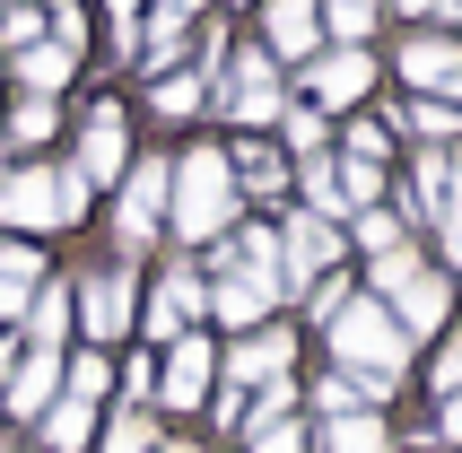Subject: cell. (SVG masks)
<instances>
[{
	"instance_id": "6da1fadb",
	"label": "cell",
	"mask_w": 462,
	"mask_h": 453,
	"mask_svg": "<svg viewBox=\"0 0 462 453\" xmlns=\"http://www.w3.org/2000/svg\"><path fill=\"white\" fill-rule=\"evenodd\" d=\"M183 245H218V226H236V166L227 149H183L175 157V192H166Z\"/></svg>"
},
{
	"instance_id": "7a4b0ae2",
	"label": "cell",
	"mask_w": 462,
	"mask_h": 453,
	"mask_svg": "<svg viewBox=\"0 0 462 453\" xmlns=\"http://www.w3.org/2000/svg\"><path fill=\"white\" fill-rule=\"evenodd\" d=\"M332 357L358 366V375H375V384H393L402 366H411V340H402V323H393L384 297H358V305L332 314Z\"/></svg>"
},
{
	"instance_id": "3957f363",
	"label": "cell",
	"mask_w": 462,
	"mask_h": 453,
	"mask_svg": "<svg viewBox=\"0 0 462 453\" xmlns=\"http://www.w3.org/2000/svg\"><path fill=\"white\" fill-rule=\"evenodd\" d=\"M332 262H340V226H332V218H314V209H306V218L280 226V288H288V297L314 288Z\"/></svg>"
},
{
	"instance_id": "277c9868",
	"label": "cell",
	"mask_w": 462,
	"mask_h": 453,
	"mask_svg": "<svg viewBox=\"0 0 462 453\" xmlns=\"http://www.w3.org/2000/svg\"><path fill=\"white\" fill-rule=\"evenodd\" d=\"M166 192H175V157H149V166H123V245H149L157 218H166Z\"/></svg>"
},
{
	"instance_id": "5b68a950",
	"label": "cell",
	"mask_w": 462,
	"mask_h": 453,
	"mask_svg": "<svg viewBox=\"0 0 462 453\" xmlns=\"http://www.w3.org/2000/svg\"><path fill=\"white\" fill-rule=\"evenodd\" d=\"M0 226H26V236L61 226V183H52V166H18V175H0Z\"/></svg>"
},
{
	"instance_id": "8992f818",
	"label": "cell",
	"mask_w": 462,
	"mask_h": 453,
	"mask_svg": "<svg viewBox=\"0 0 462 453\" xmlns=\"http://www.w3.org/2000/svg\"><path fill=\"white\" fill-rule=\"evenodd\" d=\"M306 88H314V105H323V114H340V105H358L366 88H375V61H366L358 44L314 52V61H306Z\"/></svg>"
},
{
	"instance_id": "52a82bcc",
	"label": "cell",
	"mask_w": 462,
	"mask_h": 453,
	"mask_svg": "<svg viewBox=\"0 0 462 453\" xmlns=\"http://www.w3.org/2000/svg\"><path fill=\"white\" fill-rule=\"evenodd\" d=\"M209 366H218V349H209L201 331H183L175 349H166V375H157V402H166V410H192V402H209Z\"/></svg>"
},
{
	"instance_id": "ba28073f",
	"label": "cell",
	"mask_w": 462,
	"mask_h": 453,
	"mask_svg": "<svg viewBox=\"0 0 462 453\" xmlns=\"http://www.w3.org/2000/svg\"><path fill=\"white\" fill-rule=\"evenodd\" d=\"M192 314H209V288L192 271H166L157 279V297H149V314H140V323H149V340H166V349H175L183 331H192Z\"/></svg>"
},
{
	"instance_id": "9c48e42d",
	"label": "cell",
	"mask_w": 462,
	"mask_h": 453,
	"mask_svg": "<svg viewBox=\"0 0 462 453\" xmlns=\"http://www.w3.org/2000/svg\"><path fill=\"white\" fill-rule=\"evenodd\" d=\"M402 79H411V88H437V105H462V44L411 35V44H402Z\"/></svg>"
},
{
	"instance_id": "30bf717a",
	"label": "cell",
	"mask_w": 462,
	"mask_h": 453,
	"mask_svg": "<svg viewBox=\"0 0 462 453\" xmlns=\"http://www.w3.org/2000/svg\"><path fill=\"white\" fill-rule=\"evenodd\" d=\"M79 183H88V192H97V183H114L123 175V105H97V114H88V131H79Z\"/></svg>"
},
{
	"instance_id": "8fae6325",
	"label": "cell",
	"mask_w": 462,
	"mask_h": 453,
	"mask_svg": "<svg viewBox=\"0 0 462 453\" xmlns=\"http://www.w3.org/2000/svg\"><path fill=\"white\" fill-rule=\"evenodd\" d=\"M288 357H297V349H288V331H271V323H262V331H245V340L218 357V375H227L236 393H245V384H280V366H288Z\"/></svg>"
},
{
	"instance_id": "7c38bea8",
	"label": "cell",
	"mask_w": 462,
	"mask_h": 453,
	"mask_svg": "<svg viewBox=\"0 0 462 453\" xmlns=\"http://www.w3.org/2000/svg\"><path fill=\"white\" fill-rule=\"evenodd\" d=\"M218 105H227L236 123H280V114H288V97H280V79H271V61H262V52H245V61H236V88H227Z\"/></svg>"
},
{
	"instance_id": "4fadbf2b",
	"label": "cell",
	"mask_w": 462,
	"mask_h": 453,
	"mask_svg": "<svg viewBox=\"0 0 462 453\" xmlns=\"http://www.w3.org/2000/svg\"><path fill=\"white\" fill-rule=\"evenodd\" d=\"M0 393H9V410H18V419H44V410L61 402V357H35V349H26L18 366L0 375Z\"/></svg>"
},
{
	"instance_id": "5bb4252c",
	"label": "cell",
	"mask_w": 462,
	"mask_h": 453,
	"mask_svg": "<svg viewBox=\"0 0 462 453\" xmlns=\"http://www.w3.org/2000/svg\"><path fill=\"white\" fill-rule=\"evenodd\" d=\"M70 305H79V323L97 331V340H114V331L131 323V271H97V279H88V288H79Z\"/></svg>"
},
{
	"instance_id": "9a60e30c",
	"label": "cell",
	"mask_w": 462,
	"mask_h": 453,
	"mask_svg": "<svg viewBox=\"0 0 462 453\" xmlns=\"http://www.w3.org/2000/svg\"><path fill=\"white\" fill-rule=\"evenodd\" d=\"M262 26H271V52H288V61H314L323 9H314V0H271V9H262Z\"/></svg>"
},
{
	"instance_id": "2e32d148",
	"label": "cell",
	"mask_w": 462,
	"mask_h": 453,
	"mask_svg": "<svg viewBox=\"0 0 462 453\" xmlns=\"http://www.w3.org/2000/svg\"><path fill=\"white\" fill-rule=\"evenodd\" d=\"M271 297H280L271 279H245V271H227L218 288H209V314H218V323H236V331H254L262 314H271Z\"/></svg>"
},
{
	"instance_id": "e0dca14e",
	"label": "cell",
	"mask_w": 462,
	"mask_h": 453,
	"mask_svg": "<svg viewBox=\"0 0 462 453\" xmlns=\"http://www.w3.org/2000/svg\"><path fill=\"white\" fill-rule=\"evenodd\" d=\"M35 288H44V253L35 245H0V314H9V323H26Z\"/></svg>"
},
{
	"instance_id": "ac0fdd59",
	"label": "cell",
	"mask_w": 462,
	"mask_h": 453,
	"mask_svg": "<svg viewBox=\"0 0 462 453\" xmlns=\"http://www.w3.org/2000/svg\"><path fill=\"white\" fill-rule=\"evenodd\" d=\"M61 331H70V288L44 279L35 305H26V340H35V357H61Z\"/></svg>"
},
{
	"instance_id": "d6986e66",
	"label": "cell",
	"mask_w": 462,
	"mask_h": 453,
	"mask_svg": "<svg viewBox=\"0 0 462 453\" xmlns=\"http://www.w3.org/2000/svg\"><path fill=\"white\" fill-rule=\"evenodd\" d=\"M445 297H454V288H445L437 271H419L411 288H402V305H393V323H402V340H411V331H437V323H445Z\"/></svg>"
},
{
	"instance_id": "ffe728a7",
	"label": "cell",
	"mask_w": 462,
	"mask_h": 453,
	"mask_svg": "<svg viewBox=\"0 0 462 453\" xmlns=\"http://www.w3.org/2000/svg\"><path fill=\"white\" fill-rule=\"evenodd\" d=\"M70 70H79V52H61L52 35H44V44H26V52H18V88H26V97H44V105H52V88H61Z\"/></svg>"
},
{
	"instance_id": "44dd1931",
	"label": "cell",
	"mask_w": 462,
	"mask_h": 453,
	"mask_svg": "<svg viewBox=\"0 0 462 453\" xmlns=\"http://www.w3.org/2000/svg\"><path fill=\"white\" fill-rule=\"evenodd\" d=\"M323 453H393V428L375 410H349V419H323Z\"/></svg>"
},
{
	"instance_id": "7402d4cb",
	"label": "cell",
	"mask_w": 462,
	"mask_h": 453,
	"mask_svg": "<svg viewBox=\"0 0 462 453\" xmlns=\"http://www.w3.org/2000/svg\"><path fill=\"white\" fill-rule=\"evenodd\" d=\"M35 428H44V445H52V453H79V445H88V436H97V410L61 393V402H52L44 419H35Z\"/></svg>"
},
{
	"instance_id": "603a6c76",
	"label": "cell",
	"mask_w": 462,
	"mask_h": 453,
	"mask_svg": "<svg viewBox=\"0 0 462 453\" xmlns=\"http://www.w3.org/2000/svg\"><path fill=\"white\" fill-rule=\"evenodd\" d=\"M61 393H70V402H88V410H97L105 393H114V357H97V349L61 357Z\"/></svg>"
},
{
	"instance_id": "cb8c5ba5",
	"label": "cell",
	"mask_w": 462,
	"mask_h": 453,
	"mask_svg": "<svg viewBox=\"0 0 462 453\" xmlns=\"http://www.w3.org/2000/svg\"><path fill=\"white\" fill-rule=\"evenodd\" d=\"M297 175H306L314 218H340V175H332V157H297Z\"/></svg>"
},
{
	"instance_id": "d4e9b609",
	"label": "cell",
	"mask_w": 462,
	"mask_h": 453,
	"mask_svg": "<svg viewBox=\"0 0 462 453\" xmlns=\"http://www.w3.org/2000/svg\"><path fill=\"white\" fill-rule=\"evenodd\" d=\"M157 436H149V419H140V410H123V419H105L97 428V453H149Z\"/></svg>"
},
{
	"instance_id": "484cf974",
	"label": "cell",
	"mask_w": 462,
	"mask_h": 453,
	"mask_svg": "<svg viewBox=\"0 0 462 453\" xmlns=\"http://www.w3.org/2000/svg\"><path fill=\"white\" fill-rule=\"evenodd\" d=\"M411 279H419V253H411V245H393V253H375V288H366V297H402Z\"/></svg>"
},
{
	"instance_id": "4316f807",
	"label": "cell",
	"mask_w": 462,
	"mask_h": 453,
	"mask_svg": "<svg viewBox=\"0 0 462 453\" xmlns=\"http://www.w3.org/2000/svg\"><path fill=\"white\" fill-rule=\"evenodd\" d=\"M201 88H209V79L201 70H166V79H157V114H192V105H201Z\"/></svg>"
},
{
	"instance_id": "83f0119b",
	"label": "cell",
	"mask_w": 462,
	"mask_h": 453,
	"mask_svg": "<svg viewBox=\"0 0 462 453\" xmlns=\"http://www.w3.org/2000/svg\"><path fill=\"white\" fill-rule=\"evenodd\" d=\"M332 175H340V209H366L375 192H384V166H358V157H349V166H332Z\"/></svg>"
},
{
	"instance_id": "f1b7e54d",
	"label": "cell",
	"mask_w": 462,
	"mask_h": 453,
	"mask_svg": "<svg viewBox=\"0 0 462 453\" xmlns=\"http://www.w3.org/2000/svg\"><path fill=\"white\" fill-rule=\"evenodd\" d=\"M445 262L462 271V149H454V175H445Z\"/></svg>"
},
{
	"instance_id": "f546056e",
	"label": "cell",
	"mask_w": 462,
	"mask_h": 453,
	"mask_svg": "<svg viewBox=\"0 0 462 453\" xmlns=\"http://www.w3.org/2000/svg\"><path fill=\"white\" fill-rule=\"evenodd\" d=\"M0 44H9V52L44 44V9H26V0H9V18H0Z\"/></svg>"
},
{
	"instance_id": "4dcf8cb0",
	"label": "cell",
	"mask_w": 462,
	"mask_h": 453,
	"mask_svg": "<svg viewBox=\"0 0 462 453\" xmlns=\"http://www.w3.org/2000/svg\"><path fill=\"white\" fill-rule=\"evenodd\" d=\"M9 140H18V149H35V140H52V105H44V97H26L18 114H9Z\"/></svg>"
},
{
	"instance_id": "1f68e13d",
	"label": "cell",
	"mask_w": 462,
	"mask_h": 453,
	"mask_svg": "<svg viewBox=\"0 0 462 453\" xmlns=\"http://www.w3.org/2000/svg\"><path fill=\"white\" fill-rule=\"evenodd\" d=\"M445 175H454V157H445V149L419 157V209H445Z\"/></svg>"
},
{
	"instance_id": "d6a6232c",
	"label": "cell",
	"mask_w": 462,
	"mask_h": 453,
	"mask_svg": "<svg viewBox=\"0 0 462 453\" xmlns=\"http://www.w3.org/2000/svg\"><path fill=\"white\" fill-rule=\"evenodd\" d=\"M358 245L366 253H393V245H402V218H393V209H358Z\"/></svg>"
},
{
	"instance_id": "836d02e7",
	"label": "cell",
	"mask_w": 462,
	"mask_h": 453,
	"mask_svg": "<svg viewBox=\"0 0 462 453\" xmlns=\"http://www.w3.org/2000/svg\"><path fill=\"white\" fill-rule=\"evenodd\" d=\"M254 453H306V428H297V419H262V428H254Z\"/></svg>"
},
{
	"instance_id": "e575fe53",
	"label": "cell",
	"mask_w": 462,
	"mask_h": 453,
	"mask_svg": "<svg viewBox=\"0 0 462 453\" xmlns=\"http://www.w3.org/2000/svg\"><path fill=\"white\" fill-rule=\"evenodd\" d=\"M323 18H332V35H349V44H358L366 26H375V0H332Z\"/></svg>"
},
{
	"instance_id": "d590c367",
	"label": "cell",
	"mask_w": 462,
	"mask_h": 453,
	"mask_svg": "<svg viewBox=\"0 0 462 453\" xmlns=\"http://www.w3.org/2000/svg\"><path fill=\"white\" fill-rule=\"evenodd\" d=\"M402 123H411L419 140H454V105H411Z\"/></svg>"
},
{
	"instance_id": "8d00e7d4",
	"label": "cell",
	"mask_w": 462,
	"mask_h": 453,
	"mask_svg": "<svg viewBox=\"0 0 462 453\" xmlns=\"http://www.w3.org/2000/svg\"><path fill=\"white\" fill-rule=\"evenodd\" d=\"M288 149H323V114H314V105H297V114H288Z\"/></svg>"
},
{
	"instance_id": "74e56055",
	"label": "cell",
	"mask_w": 462,
	"mask_h": 453,
	"mask_svg": "<svg viewBox=\"0 0 462 453\" xmlns=\"http://www.w3.org/2000/svg\"><path fill=\"white\" fill-rule=\"evenodd\" d=\"M192 9H201V0H157V9H149V35H183Z\"/></svg>"
},
{
	"instance_id": "f35d334b",
	"label": "cell",
	"mask_w": 462,
	"mask_h": 453,
	"mask_svg": "<svg viewBox=\"0 0 462 453\" xmlns=\"http://www.w3.org/2000/svg\"><path fill=\"white\" fill-rule=\"evenodd\" d=\"M52 183H61V226L88 209V183H79V166H52Z\"/></svg>"
},
{
	"instance_id": "ab89813d",
	"label": "cell",
	"mask_w": 462,
	"mask_h": 453,
	"mask_svg": "<svg viewBox=\"0 0 462 453\" xmlns=\"http://www.w3.org/2000/svg\"><path fill=\"white\" fill-rule=\"evenodd\" d=\"M306 305H314V323H332L340 305H349V288H340V279H314V297H306Z\"/></svg>"
},
{
	"instance_id": "60d3db41",
	"label": "cell",
	"mask_w": 462,
	"mask_h": 453,
	"mask_svg": "<svg viewBox=\"0 0 462 453\" xmlns=\"http://www.w3.org/2000/svg\"><path fill=\"white\" fill-rule=\"evenodd\" d=\"M349 157H358V166H384V131L358 123V131H349Z\"/></svg>"
},
{
	"instance_id": "b9f144b4",
	"label": "cell",
	"mask_w": 462,
	"mask_h": 453,
	"mask_svg": "<svg viewBox=\"0 0 462 453\" xmlns=\"http://www.w3.org/2000/svg\"><path fill=\"white\" fill-rule=\"evenodd\" d=\"M437 384H445V402L462 393V340H445V357H437Z\"/></svg>"
},
{
	"instance_id": "7bdbcfd3",
	"label": "cell",
	"mask_w": 462,
	"mask_h": 453,
	"mask_svg": "<svg viewBox=\"0 0 462 453\" xmlns=\"http://www.w3.org/2000/svg\"><path fill=\"white\" fill-rule=\"evenodd\" d=\"M437 436H454V445H462V393H454V402H445V419H437Z\"/></svg>"
},
{
	"instance_id": "ee69618b",
	"label": "cell",
	"mask_w": 462,
	"mask_h": 453,
	"mask_svg": "<svg viewBox=\"0 0 462 453\" xmlns=\"http://www.w3.org/2000/svg\"><path fill=\"white\" fill-rule=\"evenodd\" d=\"M402 9H411V18H428V9H462V0H402Z\"/></svg>"
},
{
	"instance_id": "f6af8a7d",
	"label": "cell",
	"mask_w": 462,
	"mask_h": 453,
	"mask_svg": "<svg viewBox=\"0 0 462 453\" xmlns=\"http://www.w3.org/2000/svg\"><path fill=\"white\" fill-rule=\"evenodd\" d=\"M105 9H114V18H131V9H140V0H105Z\"/></svg>"
},
{
	"instance_id": "bcb514c9",
	"label": "cell",
	"mask_w": 462,
	"mask_h": 453,
	"mask_svg": "<svg viewBox=\"0 0 462 453\" xmlns=\"http://www.w3.org/2000/svg\"><path fill=\"white\" fill-rule=\"evenodd\" d=\"M0 175H9V140H0Z\"/></svg>"
},
{
	"instance_id": "7dc6e473",
	"label": "cell",
	"mask_w": 462,
	"mask_h": 453,
	"mask_svg": "<svg viewBox=\"0 0 462 453\" xmlns=\"http://www.w3.org/2000/svg\"><path fill=\"white\" fill-rule=\"evenodd\" d=\"M157 453H192V445H157Z\"/></svg>"
}]
</instances>
